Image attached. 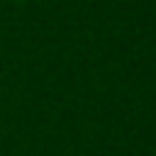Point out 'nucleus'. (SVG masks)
I'll use <instances>...</instances> for the list:
<instances>
[]
</instances>
